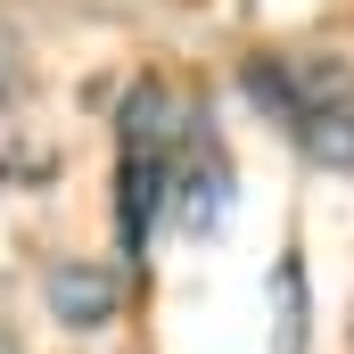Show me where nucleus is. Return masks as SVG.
Instances as JSON below:
<instances>
[{"mask_svg": "<svg viewBox=\"0 0 354 354\" xmlns=\"http://www.w3.org/2000/svg\"><path fill=\"white\" fill-rule=\"evenodd\" d=\"M231 206V157L198 99H181L165 75L132 83L115 115V239L124 256L149 248V231L174 214L181 231H214Z\"/></svg>", "mask_w": 354, "mask_h": 354, "instance_id": "f257e3e1", "label": "nucleus"}, {"mask_svg": "<svg viewBox=\"0 0 354 354\" xmlns=\"http://www.w3.org/2000/svg\"><path fill=\"white\" fill-rule=\"evenodd\" d=\"M239 83L288 149H305L330 174H354V66L338 50H256Z\"/></svg>", "mask_w": 354, "mask_h": 354, "instance_id": "f03ea898", "label": "nucleus"}, {"mask_svg": "<svg viewBox=\"0 0 354 354\" xmlns=\"http://www.w3.org/2000/svg\"><path fill=\"white\" fill-rule=\"evenodd\" d=\"M50 305L75 322V330H99L115 313V272H83V264H58L50 272Z\"/></svg>", "mask_w": 354, "mask_h": 354, "instance_id": "7ed1b4c3", "label": "nucleus"}, {"mask_svg": "<svg viewBox=\"0 0 354 354\" xmlns=\"http://www.w3.org/2000/svg\"><path fill=\"white\" fill-rule=\"evenodd\" d=\"M280 305H288V322H280V354H305V297H297V264H280Z\"/></svg>", "mask_w": 354, "mask_h": 354, "instance_id": "20e7f679", "label": "nucleus"}, {"mask_svg": "<svg viewBox=\"0 0 354 354\" xmlns=\"http://www.w3.org/2000/svg\"><path fill=\"white\" fill-rule=\"evenodd\" d=\"M0 354H25V346H17V338H0Z\"/></svg>", "mask_w": 354, "mask_h": 354, "instance_id": "39448f33", "label": "nucleus"}, {"mask_svg": "<svg viewBox=\"0 0 354 354\" xmlns=\"http://www.w3.org/2000/svg\"><path fill=\"white\" fill-rule=\"evenodd\" d=\"M346 354H354V346H346Z\"/></svg>", "mask_w": 354, "mask_h": 354, "instance_id": "423d86ee", "label": "nucleus"}]
</instances>
